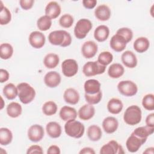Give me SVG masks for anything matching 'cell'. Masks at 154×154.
<instances>
[{
  "mask_svg": "<svg viewBox=\"0 0 154 154\" xmlns=\"http://www.w3.org/2000/svg\"><path fill=\"white\" fill-rule=\"evenodd\" d=\"M113 60V55L109 51H103L98 56L97 61L102 65L106 66Z\"/></svg>",
  "mask_w": 154,
  "mask_h": 154,
  "instance_id": "f35d334b",
  "label": "cell"
},
{
  "mask_svg": "<svg viewBox=\"0 0 154 154\" xmlns=\"http://www.w3.org/2000/svg\"><path fill=\"white\" fill-rule=\"evenodd\" d=\"M102 125L106 133L112 134L117 131L119 127V122L116 117L109 116L103 119Z\"/></svg>",
  "mask_w": 154,
  "mask_h": 154,
  "instance_id": "2e32d148",
  "label": "cell"
},
{
  "mask_svg": "<svg viewBox=\"0 0 154 154\" xmlns=\"http://www.w3.org/2000/svg\"><path fill=\"white\" fill-rule=\"evenodd\" d=\"M116 34L122 35L126 41L127 43H129L133 37V32L131 29L127 28V27H123L119 28L117 31Z\"/></svg>",
  "mask_w": 154,
  "mask_h": 154,
  "instance_id": "7bdbcfd3",
  "label": "cell"
},
{
  "mask_svg": "<svg viewBox=\"0 0 154 154\" xmlns=\"http://www.w3.org/2000/svg\"><path fill=\"white\" fill-rule=\"evenodd\" d=\"M52 25V19L46 15L41 16L37 20V26L39 30L46 31L50 29Z\"/></svg>",
  "mask_w": 154,
  "mask_h": 154,
  "instance_id": "e575fe53",
  "label": "cell"
},
{
  "mask_svg": "<svg viewBox=\"0 0 154 154\" xmlns=\"http://www.w3.org/2000/svg\"><path fill=\"white\" fill-rule=\"evenodd\" d=\"M134 49L138 53H143L147 51L150 46V42L148 38L144 37L137 38L133 44Z\"/></svg>",
  "mask_w": 154,
  "mask_h": 154,
  "instance_id": "484cf974",
  "label": "cell"
},
{
  "mask_svg": "<svg viewBox=\"0 0 154 154\" xmlns=\"http://www.w3.org/2000/svg\"><path fill=\"white\" fill-rule=\"evenodd\" d=\"M11 20V14L10 10L3 5L2 2L1 1L0 10V24L5 25L8 24Z\"/></svg>",
  "mask_w": 154,
  "mask_h": 154,
  "instance_id": "8d00e7d4",
  "label": "cell"
},
{
  "mask_svg": "<svg viewBox=\"0 0 154 154\" xmlns=\"http://www.w3.org/2000/svg\"><path fill=\"white\" fill-rule=\"evenodd\" d=\"M127 43L126 40L122 35L116 34L111 38L109 46L114 51L120 52L125 49Z\"/></svg>",
  "mask_w": 154,
  "mask_h": 154,
  "instance_id": "5bb4252c",
  "label": "cell"
},
{
  "mask_svg": "<svg viewBox=\"0 0 154 154\" xmlns=\"http://www.w3.org/2000/svg\"><path fill=\"white\" fill-rule=\"evenodd\" d=\"M93 27L91 22L87 19H81L76 23L74 28V34L78 39L84 38Z\"/></svg>",
  "mask_w": 154,
  "mask_h": 154,
  "instance_id": "5b68a950",
  "label": "cell"
},
{
  "mask_svg": "<svg viewBox=\"0 0 154 154\" xmlns=\"http://www.w3.org/2000/svg\"><path fill=\"white\" fill-rule=\"evenodd\" d=\"M61 78L58 72L55 71H50L48 72L44 77V82L45 85L49 88H55L61 82Z\"/></svg>",
  "mask_w": 154,
  "mask_h": 154,
  "instance_id": "9a60e30c",
  "label": "cell"
},
{
  "mask_svg": "<svg viewBox=\"0 0 154 154\" xmlns=\"http://www.w3.org/2000/svg\"><path fill=\"white\" fill-rule=\"evenodd\" d=\"M6 110L8 116L12 118H17L22 114V108L19 103L12 102L7 105Z\"/></svg>",
  "mask_w": 154,
  "mask_h": 154,
  "instance_id": "f546056e",
  "label": "cell"
},
{
  "mask_svg": "<svg viewBox=\"0 0 154 154\" xmlns=\"http://www.w3.org/2000/svg\"><path fill=\"white\" fill-rule=\"evenodd\" d=\"M109 29L104 25L98 26L94 31V37L99 42L105 41L109 37Z\"/></svg>",
  "mask_w": 154,
  "mask_h": 154,
  "instance_id": "d4e9b609",
  "label": "cell"
},
{
  "mask_svg": "<svg viewBox=\"0 0 154 154\" xmlns=\"http://www.w3.org/2000/svg\"><path fill=\"white\" fill-rule=\"evenodd\" d=\"M106 66L100 64L97 61H88L82 67L84 75L87 77L102 74L105 72Z\"/></svg>",
  "mask_w": 154,
  "mask_h": 154,
  "instance_id": "8992f818",
  "label": "cell"
},
{
  "mask_svg": "<svg viewBox=\"0 0 154 154\" xmlns=\"http://www.w3.org/2000/svg\"><path fill=\"white\" fill-rule=\"evenodd\" d=\"M48 40L52 45L67 47L70 45L72 38L67 31L65 30H55L49 33Z\"/></svg>",
  "mask_w": 154,
  "mask_h": 154,
  "instance_id": "6da1fadb",
  "label": "cell"
},
{
  "mask_svg": "<svg viewBox=\"0 0 154 154\" xmlns=\"http://www.w3.org/2000/svg\"><path fill=\"white\" fill-rule=\"evenodd\" d=\"M153 153H154V148L153 147L147 148L146 150L143 152V153H147V154H153Z\"/></svg>",
  "mask_w": 154,
  "mask_h": 154,
  "instance_id": "816d5d0a",
  "label": "cell"
},
{
  "mask_svg": "<svg viewBox=\"0 0 154 154\" xmlns=\"http://www.w3.org/2000/svg\"><path fill=\"white\" fill-rule=\"evenodd\" d=\"M34 3V0H20L19 1V4L20 7L25 10H28L31 9Z\"/></svg>",
  "mask_w": 154,
  "mask_h": 154,
  "instance_id": "ee69618b",
  "label": "cell"
},
{
  "mask_svg": "<svg viewBox=\"0 0 154 154\" xmlns=\"http://www.w3.org/2000/svg\"><path fill=\"white\" fill-rule=\"evenodd\" d=\"M154 132V127H151L149 126H140L137 128L132 133L137 136L142 138L147 139V137L151 135Z\"/></svg>",
  "mask_w": 154,
  "mask_h": 154,
  "instance_id": "836d02e7",
  "label": "cell"
},
{
  "mask_svg": "<svg viewBox=\"0 0 154 154\" xmlns=\"http://www.w3.org/2000/svg\"><path fill=\"white\" fill-rule=\"evenodd\" d=\"M85 93L94 94L97 93L100 90V83L99 81L94 79L87 80L84 85Z\"/></svg>",
  "mask_w": 154,
  "mask_h": 154,
  "instance_id": "7402d4cb",
  "label": "cell"
},
{
  "mask_svg": "<svg viewBox=\"0 0 154 154\" xmlns=\"http://www.w3.org/2000/svg\"><path fill=\"white\" fill-rule=\"evenodd\" d=\"M125 72L123 66L119 63H113L111 64L108 70V76L114 79H117L122 76Z\"/></svg>",
  "mask_w": 154,
  "mask_h": 154,
  "instance_id": "83f0119b",
  "label": "cell"
},
{
  "mask_svg": "<svg viewBox=\"0 0 154 154\" xmlns=\"http://www.w3.org/2000/svg\"><path fill=\"white\" fill-rule=\"evenodd\" d=\"M79 154H94L95 151L93 148L89 147H85L82 148L79 152Z\"/></svg>",
  "mask_w": 154,
  "mask_h": 154,
  "instance_id": "f907efd6",
  "label": "cell"
},
{
  "mask_svg": "<svg viewBox=\"0 0 154 154\" xmlns=\"http://www.w3.org/2000/svg\"><path fill=\"white\" fill-rule=\"evenodd\" d=\"M13 140L11 131L7 128H0V144L2 146H7Z\"/></svg>",
  "mask_w": 154,
  "mask_h": 154,
  "instance_id": "d6a6232c",
  "label": "cell"
},
{
  "mask_svg": "<svg viewBox=\"0 0 154 154\" xmlns=\"http://www.w3.org/2000/svg\"><path fill=\"white\" fill-rule=\"evenodd\" d=\"M121 60L126 67L131 69L135 67L138 63L135 54L131 51H125L122 54Z\"/></svg>",
  "mask_w": 154,
  "mask_h": 154,
  "instance_id": "e0dca14e",
  "label": "cell"
},
{
  "mask_svg": "<svg viewBox=\"0 0 154 154\" xmlns=\"http://www.w3.org/2000/svg\"><path fill=\"white\" fill-rule=\"evenodd\" d=\"M146 141L147 139L140 138L132 132L126 141V146L129 152L135 153L139 150Z\"/></svg>",
  "mask_w": 154,
  "mask_h": 154,
  "instance_id": "9c48e42d",
  "label": "cell"
},
{
  "mask_svg": "<svg viewBox=\"0 0 154 154\" xmlns=\"http://www.w3.org/2000/svg\"><path fill=\"white\" fill-rule=\"evenodd\" d=\"M28 139L32 142L37 143L42 140L45 135V131L43 128L40 125H31L27 132Z\"/></svg>",
  "mask_w": 154,
  "mask_h": 154,
  "instance_id": "8fae6325",
  "label": "cell"
},
{
  "mask_svg": "<svg viewBox=\"0 0 154 154\" xmlns=\"http://www.w3.org/2000/svg\"><path fill=\"white\" fill-rule=\"evenodd\" d=\"M95 114V108L93 105L87 103L82 106L78 110V116L82 120H88L91 119Z\"/></svg>",
  "mask_w": 154,
  "mask_h": 154,
  "instance_id": "ac0fdd59",
  "label": "cell"
},
{
  "mask_svg": "<svg viewBox=\"0 0 154 154\" xmlns=\"http://www.w3.org/2000/svg\"><path fill=\"white\" fill-rule=\"evenodd\" d=\"M61 70L63 75L67 77L75 76L78 71L77 61L73 59H66L61 64Z\"/></svg>",
  "mask_w": 154,
  "mask_h": 154,
  "instance_id": "ba28073f",
  "label": "cell"
},
{
  "mask_svg": "<svg viewBox=\"0 0 154 154\" xmlns=\"http://www.w3.org/2000/svg\"><path fill=\"white\" fill-rule=\"evenodd\" d=\"M9 73L8 71L4 69H0V82L4 83L7 81L9 79Z\"/></svg>",
  "mask_w": 154,
  "mask_h": 154,
  "instance_id": "7dc6e473",
  "label": "cell"
},
{
  "mask_svg": "<svg viewBox=\"0 0 154 154\" xmlns=\"http://www.w3.org/2000/svg\"><path fill=\"white\" fill-rule=\"evenodd\" d=\"M111 14V11L108 6L105 4H102L96 7L94 10L95 17L100 21L108 20Z\"/></svg>",
  "mask_w": 154,
  "mask_h": 154,
  "instance_id": "ffe728a7",
  "label": "cell"
},
{
  "mask_svg": "<svg viewBox=\"0 0 154 154\" xmlns=\"http://www.w3.org/2000/svg\"><path fill=\"white\" fill-rule=\"evenodd\" d=\"M43 153V151L42 147L38 145H32L26 151L27 154Z\"/></svg>",
  "mask_w": 154,
  "mask_h": 154,
  "instance_id": "f6af8a7d",
  "label": "cell"
},
{
  "mask_svg": "<svg viewBox=\"0 0 154 154\" xmlns=\"http://www.w3.org/2000/svg\"><path fill=\"white\" fill-rule=\"evenodd\" d=\"M18 90V97L20 101L23 104L31 102L35 96L34 88L26 82H21L17 85Z\"/></svg>",
  "mask_w": 154,
  "mask_h": 154,
  "instance_id": "7a4b0ae2",
  "label": "cell"
},
{
  "mask_svg": "<svg viewBox=\"0 0 154 154\" xmlns=\"http://www.w3.org/2000/svg\"><path fill=\"white\" fill-rule=\"evenodd\" d=\"M28 40L32 47L35 49H40L45 44L46 37L42 32L34 31L29 34Z\"/></svg>",
  "mask_w": 154,
  "mask_h": 154,
  "instance_id": "7c38bea8",
  "label": "cell"
},
{
  "mask_svg": "<svg viewBox=\"0 0 154 154\" xmlns=\"http://www.w3.org/2000/svg\"><path fill=\"white\" fill-rule=\"evenodd\" d=\"M117 89L119 93L127 97H131L135 95L138 91L137 84L132 81H122L117 84Z\"/></svg>",
  "mask_w": 154,
  "mask_h": 154,
  "instance_id": "52a82bcc",
  "label": "cell"
},
{
  "mask_svg": "<svg viewBox=\"0 0 154 154\" xmlns=\"http://www.w3.org/2000/svg\"><path fill=\"white\" fill-rule=\"evenodd\" d=\"M74 22V19L70 14H64L59 19V24L61 26L65 28H70Z\"/></svg>",
  "mask_w": 154,
  "mask_h": 154,
  "instance_id": "60d3db41",
  "label": "cell"
},
{
  "mask_svg": "<svg viewBox=\"0 0 154 154\" xmlns=\"http://www.w3.org/2000/svg\"><path fill=\"white\" fill-rule=\"evenodd\" d=\"M59 116L63 120L67 122L69 120L75 119L77 117V112L74 108L66 105L61 108Z\"/></svg>",
  "mask_w": 154,
  "mask_h": 154,
  "instance_id": "cb8c5ba5",
  "label": "cell"
},
{
  "mask_svg": "<svg viewBox=\"0 0 154 154\" xmlns=\"http://www.w3.org/2000/svg\"><path fill=\"white\" fill-rule=\"evenodd\" d=\"M61 11L60 5L55 1L49 2L45 7V14L51 19L58 17Z\"/></svg>",
  "mask_w": 154,
  "mask_h": 154,
  "instance_id": "d6986e66",
  "label": "cell"
},
{
  "mask_svg": "<svg viewBox=\"0 0 154 154\" xmlns=\"http://www.w3.org/2000/svg\"><path fill=\"white\" fill-rule=\"evenodd\" d=\"M142 105L146 110L153 111L154 109V95L152 93L145 95L142 99Z\"/></svg>",
  "mask_w": 154,
  "mask_h": 154,
  "instance_id": "ab89813d",
  "label": "cell"
},
{
  "mask_svg": "<svg viewBox=\"0 0 154 154\" xmlns=\"http://www.w3.org/2000/svg\"><path fill=\"white\" fill-rule=\"evenodd\" d=\"M84 97L88 103L91 105H96L100 102L102 97V93L101 91H100L97 93L94 94H88L85 93Z\"/></svg>",
  "mask_w": 154,
  "mask_h": 154,
  "instance_id": "b9f144b4",
  "label": "cell"
},
{
  "mask_svg": "<svg viewBox=\"0 0 154 154\" xmlns=\"http://www.w3.org/2000/svg\"><path fill=\"white\" fill-rule=\"evenodd\" d=\"M79 94L78 91L73 88H67L63 94L64 101L70 105H76L79 100Z\"/></svg>",
  "mask_w": 154,
  "mask_h": 154,
  "instance_id": "44dd1931",
  "label": "cell"
},
{
  "mask_svg": "<svg viewBox=\"0 0 154 154\" xmlns=\"http://www.w3.org/2000/svg\"><path fill=\"white\" fill-rule=\"evenodd\" d=\"M61 153L60 149L56 145H52L49 147L47 150L48 154H60Z\"/></svg>",
  "mask_w": 154,
  "mask_h": 154,
  "instance_id": "c3c4849f",
  "label": "cell"
},
{
  "mask_svg": "<svg viewBox=\"0 0 154 154\" xmlns=\"http://www.w3.org/2000/svg\"><path fill=\"white\" fill-rule=\"evenodd\" d=\"M46 131L48 135L52 138H57L61 135V127L56 122H50L46 126Z\"/></svg>",
  "mask_w": 154,
  "mask_h": 154,
  "instance_id": "603a6c76",
  "label": "cell"
},
{
  "mask_svg": "<svg viewBox=\"0 0 154 154\" xmlns=\"http://www.w3.org/2000/svg\"><path fill=\"white\" fill-rule=\"evenodd\" d=\"M100 154H122L125 151L122 146L119 144L115 140H111L104 144L100 149Z\"/></svg>",
  "mask_w": 154,
  "mask_h": 154,
  "instance_id": "30bf717a",
  "label": "cell"
},
{
  "mask_svg": "<svg viewBox=\"0 0 154 154\" xmlns=\"http://www.w3.org/2000/svg\"><path fill=\"white\" fill-rule=\"evenodd\" d=\"M1 103H1V108H0V109H2L4 108V104H3V103H4V100H3L2 97H1Z\"/></svg>",
  "mask_w": 154,
  "mask_h": 154,
  "instance_id": "f5cc1de1",
  "label": "cell"
},
{
  "mask_svg": "<svg viewBox=\"0 0 154 154\" xmlns=\"http://www.w3.org/2000/svg\"><path fill=\"white\" fill-rule=\"evenodd\" d=\"M123 108L122 102L117 98L111 99L107 103V109L109 112L112 114H119Z\"/></svg>",
  "mask_w": 154,
  "mask_h": 154,
  "instance_id": "4316f807",
  "label": "cell"
},
{
  "mask_svg": "<svg viewBox=\"0 0 154 154\" xmlns=\"http://www.w3.org/2000/svg\"><path fill=\"white\" fill-rule=\"evenodd\" d=\"M3 94L8 100H13L18 95V90L13 83H8L3 88Z\"/></svg>",
  "mask_w": 154,
  "mask_h": 154,
  "instance_id": "1f68e13d",
  "label": "cell"
},
{
  "mask_svg": "<svg viewBox=\"0 0 154 154\" xmlns=\"http://www.w3.org/2000/svg\"><path fill=\"white\" fill-rule=\"evenodd\" d=\"M83 6L87 9H93L97 4L96 0H84L82 2Z\"/></svg>",
  "mask_w": 154,
  "mask_h": 154,
  "instance_id": "bcb514c9",
  "label": "cell"
},
{
  "mask_svg": "<svg viewBox=\"0 0 154 154\" xmlns=\"http://www.w3.org/2000/svg\"><path fill=\"white\" fill-rule=\"evenodd\" d=\"M57 105L54 101L46 102L42 106V111L46 116H52L57 111Z\"/></svg>",
  "mask_w": 154,
  "mask_h": 154,
  "instance_id": "74e56055",
  "label": "cell"
},
{
  "mask_svg": "<svg viewBox=\"0 0 154 154\" xmlns=\"http://www.w3.org/2000/svg\"><path fill=\"white\" fill-rule=\"evenodd\" d=\"M97 50V45L94 42L91 40L85 42L81 47V53L83 57L87 59L94 57Z\"/></svg>",
  "mask_w": 154,
  "mask_h": 154,
  "instance_id": "4fadbf2b",
  "label": "cell"
},
{
  "mask_svg": "<svg viewBox=\"0 0 154 154\" xmlns=\"http://www.w3.org/2000/svg\"><path fill=\"white\" fill-rule=\"evenodd\" d=\"M13 54V48L8 43H2L0 45V57L2 60L10 58Z\"/></svg>",
  "mask_w": 154,
  "mask_h": 154,
  "instance_id": "d590c367",
  "label": "cell"
},
{
  "mask_svg": "<svg viewBox=\"0 0 154 154\" xmlns=\"http://www.w3.org/2000/svg\"><path fill=\"white\" fill-rule=\"evenodd\" d=\"M142 118L141 108L135 105L129 106L126 108L123 115L124 122L129 125L134 126L138 124Z\"/></svg>",
  "mask_w": 154,
  "mask_h": 154,
  "instance_id": "277c9868",
  "label": "cell"
},
{
  "mask_svg": "<svg viewBox=\"0 0 154 154\" xmlns=\"http://www.w3.org/2000/svg\"><path fill=\"white\" fill-rule=\"evenodd\" d=\"M87 134L90 140L92 141H97L101 138L102 132L99 126L93 125L88 128Z\"/></svg>",
  "mask_w": 154,
  "mask_h": 154,
  "instance_id": "f1b7e54d",
  "label": "cell"
},
{
  "mask_svg": "<svg viewBox=\"0 0 154 154\" xmlns=\"http://www.w3.org/2000/svg\"><path fill=\"white\" fill-rule=\"evenodd\" d=\"M146 124L147 126L154 127V114L150 113L146 118Z\"/></svg>",
  "mask_w": 154,
  "mask_h": 154,
  "instance_id": "681fc988",
  "label": "cell"
},
{
  "mask_svg": "<svg viewBox=\"0 0 154 154\" xmlns=\"http://www.w3.org/2000/svg\"><path fill=\"white\" fill-rule=\"evenodd\" d=\"M66 134L72 138H79L82 137L85 131L84 125L75 119L69 120L64 125Z\"/></svg>",
  "mask_w": 154,
  "mask_h": 154,
  "instance_id": "3957f363",
  "label": "cell"
},
{
  "mask_svg": "<svg viewBox=\"0 0 154 154\" xmlns=\"http://www.w3.org/2000/svg\"><path fill=\"white\" fill-rule=\"evenodd\" d=\"M60 62V58L56 54H48L43 59V64L48 69H54L56 67Z\"/></svg>",
  "mask_w": 154,
  "mask_h": 154,
  "instance_id": "4dcf8cb0",
  "label": "cell"
}]
</instances>
